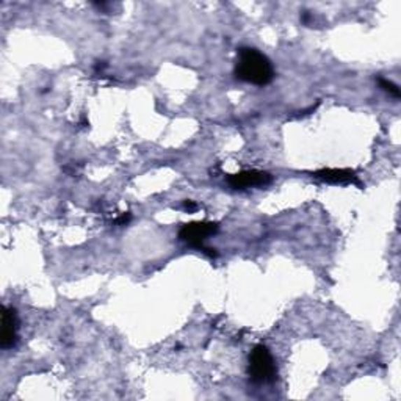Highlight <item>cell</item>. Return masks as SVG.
Wrapping results in <instances>:
<instances>
[{
  "mask_svg": "<svg viewBox=\"0 0 401 401\" xmlns=\"http://www.w3.org/2000/svg\"><path fill=\"white\" fill-rule=\"evenodd\" d=\"M234 72L237 78L258 87H265L274 77L273 64L268 57L253 48H241L239 50Z\"/></svg>",
  "mask_w": 401,
  "mask_h": 401,
  "instance_id": "6da1fadb",
  "label": "cell"
},
{
  "mask_svg": "<svg viewBox=\"0 0 401 401\" xmlns=\"http://www.w3.org/2000/svg\"><path fill=\"white\" fill-rule=\"evenodd\" d=\"M248 374L254 383H272L278 374L276 370L274 359L265 345L254 346V350L249 354Z\"/></svg>",
  "mask_w": 401,
  "mask_h": 401,
  "instance_id": "7a4b0ae2",
  "label": "cell"
},
{
  "mask_svg": "<svg viewBox=\"0 0 401 401\" xmlns=\"http://www.w3.org/2000/svg\"><path fill=\"white\" fill-rule=\"evenodd\" d=\"M216 231H218V225H216V223H209V221L190 223V225H185L181 229L179 239L188 243L190 246L201 249V251L209 254L210 258H215L216 255L215 249L207 248L204 245V241H206L209 235H213Z\"/></svg>",
  "mask_w": 401,
  "mask_h": 401,
  "instance_id": "3957f363",
  "label": "cell"
},
{
  "mask_svg": "<svg viewBox=\"0 0 401 401\" xmlns=\"http://www.w3.org/2000/svg\"><path fill=\"white\" fill-rule=\"evenodd\" d=\"M272 182V176L265 171H241V173L231 174L227 177V183L235 190H243L249 187H264Z\"/></svg>",
  "mask_w": 401,
  "mask_h": 401,
  "instance_id": "277c9868",
  "label": "cell"
},
{
  "mask_svg": "<svg viewBox=\"0 0 401 401\" xmlns=\"http://www.w3.org/2000/svg\"><path fill=\"white\" fill-rule=\"evenodd\" d=\"M17 340V314L13 307H5L2 314V335H0V346L3 350H10L16 345Z\"/></svg>",
  "mask_w": 401,
  "mask_h": 401,
  "instance_id": "5b68a950",
  "label": "cell"
},
{
  "mask_svg": "<svg viewBox=\"0 0 401 401\" xmlns=\"http://www.w3.org/2000/svg\"><path fill=\"white\" fill-rule=\"evenodd\" d=\"M314 177L330 183H358L356 173L351 169H321L314 173Z\"/></svg>",
  "mask_w": 401,
  "mask_h": 401,
  "instance_id": "8992f818",
  "label": "cell"
},
{
  "mask_svg": "<svg viewBox=\"0 0 401 401\" xmlns=\"http://www.w3.org/2000/svg\"><path fill=\"white\" fill-rule=\"evenodd\" d=\"M378 82H379V87L383 88L384 91H387V93L392 94L393 97H400V88L397 87V85H393L392 82L386 80V78H378Z\"/></svg>",
  "mask_w": 401,
  "mask_h": 401,
  "instance_id": "52a82bcc",
  "label": "cell"
},
{
  "mask_svg": "<svg viewBox=\"0 0 401 401\" xmlns=\"http://www.w3.org/2000/svg\"><path fill=\"white\" fill-rule=\"evenodd\" d=\"M183 209L188 210V212H195V210L198 209V206H196L193 201H185V202H183Z\"/></svg>",
  "mask_w": 401,
  "mask_h": 401,
  "instance_id": "ba28073f",
  "label": "cell"
},
{
  "mask_svg": "<svg viewBox=\"0 0 401 401\" xmlns=\"http://www.w3.org/2000/svg\"><path fill=\"white\" fill-rule=\"evenodd\" d=\"M129 220H130V215L127 213V215H122V216H121V218H120V220H118L116 223H118V225H126V223H127Z\"/></svg>",
  "mask_w": 401,
  "mask_h": 401,
  "instance_id": "9c48e42d",
  "label": "cell"
}]
</instances>
